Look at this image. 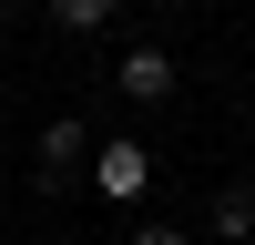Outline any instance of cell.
Masks as SVG:
<instances>
[{
    "mask_svg": "<svg viewBox=\"0 0 255 245\" xmlns=\"http://www.w3.org/2000/svg\"><path fill=\"white\" fill-rule=\"evenodd\" d=\"M174 82H184V61L163 51V41H133V51L113 61V92L123 102H174Z\"/></svg>",
    "mask_w": 255,
    "mask_h": 245,
    "instance_id": "obj_1",
    "label": "cell"
},
{
    "mask_svg": "<svg viewBox=\"0 0 255 245\" xmlns=\"http://www.w3.org/2000/svg\"><path fill=\"white\" fill-rule=\"evenodd\" d=\"M92 143H102V133H82V113L41 122V184L61 194V184H72V163H92Z\"/></svg>",
    "mask_w": 255,
    "mask_h": 245,
    "instance_id": "obj_2",
    "label": "cell"
},
{
    "mask_svg": "<svg viewBox=\"0 0 255 245\" xmlns=\"http://www.w3.org/2000/svg\"><path fill=\"white\" fill-rule=\"evenodd\" d=\"M92 184L113 204H133L143 184H153V153H143V143H92Z\"/></svg>",
    "mask_w": 255,
    "mask_h": 245,
    "instance_id": "obj_3",
    "label": "cell"
},
{
    "mask_svg": "<svg viewBox=\"0 0 255 245\" xmlns=\"http://www.w3.org/2000/svg\"><path fill=\"white\" fill-rule=\"evenodd\" d=\"M204 225H215L225 245H245V235H255V194H245V184H225V194H215V215H204Z\"/></svg>",
    "mask_w": 255,
    "mask_h": 245,
    "instance_id": "obj_4",
    "label": "cell"
},
{
    "mask_svg": "<svg viewBox=\"0 0 255 245\" xmlns=\"http://www.w3.org/2000/svg\"><path fill=\"white\" fill-rule=\"evenodd\" d=\"M41 10H51L61 31H82V41H92V31H113V10H123V0H41Z\"/></svg>",
    "mask_w": 255,
    "mask_h": 245,
    "instance_id": "obj_5",
    "label": "cell"
},
{
    "mask_svg": "<svg viewBox=\"0 0 255 245\" xmlns=\"http://www.w3.org/2000/svg\"><path fill=\"white\" fill-rule=\"evenodd\" d=\"M133 245H194V235H184V225H163V215H143V225H133Z\"/></svg>",
    "mask_w": 255,
    "mask_h": 245,
    "instance_id": "obj_6",
    "label": "cell"
},
{
    "mask_svg": "<svg viewBox=\"0 0 255 245\" xmlns=\"http://www.w3.org/2000/svg\"><path fill=\"white\" fill-rule=\"evenodd\" d=\"M0 194H10V163H0Z\"/></svg>",
    "mask_w": 255,
    "mask_h": 245,
    "instance_id": "obj_7",
    "label": "cell"
}]
</instances>
